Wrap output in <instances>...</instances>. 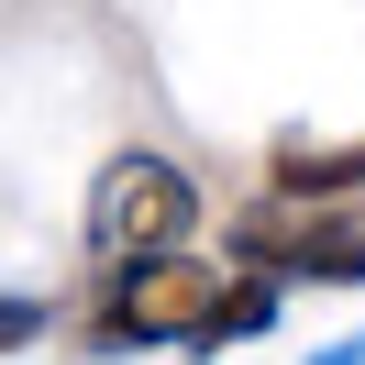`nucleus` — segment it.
Returning a JSON list of instances; mask_svg holds the SVG:
<instances>
[{
    "label": "nucleus",
    "instance_id": "obj_1",
    "mask_svg": "<svg viewBox=\"0 0 365 365\" xmlns=\"http://www.w3.org/2000/svg\"><path fill=\"white\" fill-rule=\"evenodd\" d=\"M188 222H200V178L178 155H111L89 178V244L111 266H155V255H188Z\"/></svg>",
    "mask_w": 365,
    "mask_h": 365
},
{
    "label": "nucleus",
    "instance_id": "obj_2",
    "mask_svg": "<svg viewBox=\"0 0 365 365\" xmlns=\"http://www.w3.org/2000/svg\"><path fill=\"white\" fill-rule=\"evenodd\" d=\"M222 310V266L200 255H155V266H111V299L89 321V354H144V343H200Z\"/></svg>",
    "mask_w": 365,
    "mask_h": 365
},
{
    "label": "nucleus",
    "instance_id": "obj_3",
    "mask_svg": "<svg viewBox=\"0 0 365 365\" xmlns=\"http://www.w3.org/2000/svg\"><path fill=\"white\" fill-rule=\"evenodd\" d=\"M244 255L266 277L354 288V277H365V200H343V210H244Z\"/></svg>",
    "mask_w": 365,
    "mask_h": 365
},
{
    "label": "nucleus",
    "instance_id": "obj_4",
    "mask_svg": "<svg viewBox=\"0 0 365 365\" xmlns=\"http://www.w3.org/2000/svg\"><path fill=\"white\" fill-rule=\"evenodd\" d=\"M266 178H277V200L288 210H343L365 188V144H310V133H288L266 155Z\"/></svg>",
    "mask_w": 365,
    "mask_h": 365
},
{
    "label": "nucleus",
    "instance_id": "obj_5",
    "mask_svg": "<svg viewBox=\"0 0 365 365\" xmlns=\"http://www.w3.org/2000/svg\"><path fill=\"white\" fill-rule=\"evenodd\" d=\"M266 321H277V288H266V277H244V288H222V310H210V332H200V343H232V332H266Z\"/></svg>",
    "mask_w": 365,
    "mask_h": 365
},
{
    "label": "nucleus",
    "instance_id": "obj_6",
    "mask_svg": "<svg viewBox=\"0 0 365 365\" xmlns=\"http://www.w3.org/2000/svg\"><path fill=\"white\" fill-rule=\"evenodd\" d=\"M34 332H45V299H0V354H23Z\"/></svg>",
    "mask_w": 365,
    "mask_h": 365
},
{
    "label": "nucleus",
    "instance_id": "obj_7",
    "mask_svg": "<svg viewBox=\"0 0 365 365\" xmlns=\"http://www.w3.org/2000/svg\"><path fill=\"white\" fill-rule=\"evenodd\" d=\"M321 365H365V343H332V354H321Z\"/></svg>",
    "mask_w": 365,
    "mask_h": 365
}]
</instances>
